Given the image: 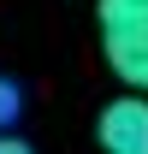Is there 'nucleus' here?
I'll return each instance as SVG.
<instances>
[{"label":"nucleus","mask_w":148,"mask_h":154,"mask_svg":"<svg viewBox=\"0 0 148 154\" xmlns=\"http://www.w3.org/2000/svg\"><path fill=\"white\" fill-rule=\"evenodd\" d=\"M95 142H101V154H148V95L142 89H130V95L101 107Z\"/></svg>","instance_id":"f257e3e1"},{"label":"nucleus","mask_w":148,"mask_h":154,"mask_svg":"<svg viewBox=\"0 0 148 154\" xmlns=\"http://www.w3.org/2000/svg\"><path fill=\"white\" fill-rule=\"evenodd\" d=\"M101 48H107V65L119 71V83L148 95V30H101Z\"/></svg>","instance_id":"f03ea898"},{"label":"nucleus","mask_w":148,"mask_h":154,"mask_svg":"<svg viewBox=\"0 0 148 154\" xmlns=\"http://www.w3.org/2000/svg\"><path fill=\"white\" fill-rule=\"evenodd\" d=\"M101 30H148V0H101Z\"/></svg>","instance_id":"7ed1b4c3"},{"label":"nucleus","mask_w":148,"mask_h":154,"mask_svg":"<svg viewBox=\"0 0 148 154\" xmlns=\"http://www.w3.org/2000/svg\"><path fill=\"white\" fill-rule=\"evenodd\" d=\"M18 107H24V95L12 89V83H6V77H0V131H6V125L18 119Z\"/></svg>","instance_id":"20e7f679"},{"label":"nucleus","mask_w":148,"mask_h":154,"mask_svg":"<svg viewBox=\"0 0 148 154\" xmlns=\"http://www.w3.org/2000/svg\"><path fill=\"white\" fill-rule=\"evenodd\" d=\"M0 154H36V148H30V142H18V136H6V131H0Z\"/></svg>","instance_id":"39448f33"}]
</instances>
